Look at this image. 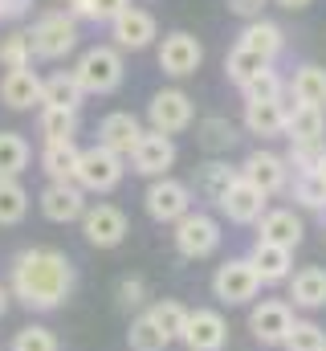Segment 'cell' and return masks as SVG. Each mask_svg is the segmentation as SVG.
<instances>
[{
	"label": "cell",
	"instance_id": "39",
	"mask_svg": "<svg viewBox=\"0 0 326 351\" xmlns=\"http://www.w3.org/2000/svg\"><path fill=\"white\" fill-rule=\"evenodd\" d=\"M294 204L326 213V180L318 172H294Z\"/></svg>",
	"mask_w": 326,
	"mask_h": 351
},
{
	"label": "cell",
	"instance_id": "3",
	"mask_svg": "<svg viewBox=\"0 0 326 351\" xmlns=\"http://www.w3.org/2000/svg\"><path fill=\"white\" fill-rule=\"evenodd\" d=\"M221 221L212 217V213H204V208H192L188 217H179L175 225H171V245H175V254L179 258H188V262H204V258H212L216 250H221Z\"/></svg>",
	"mask_w": 326,
	"mask_h": 351
},
{
	"label": "cell",
	"instance_id": "31",
	"mask_svg": "<svg viewBox=\"0 0 326 351\" xmlns=\"http://www.w3.org/2000/svg\"><path fill=\"white\" fill-rule=\"evenodd\" d=\"M29 160H33V147L21 131H0V180H16L29 168Z\"/></svg>",
	"mask_w": 326,
	"mask_h": 351
},
{
	"label": "cell",
	"instance_id": "35",
	"mask_svg": "<svg viewBox=\"0 0 326 351\" xmlns=\"http://www.w3.org/2000/svg\"><path fill=\"white\" fill-rule=\"evenodd\" d=\"M265 66H273V62L257 58V53H253V49H244V45H233V49H229V58H225V78L241 90L244 82H249V78H257Z\"/></svg>",
	"mask_w": 326,
	"mask_h": 351
},
{
	"label": "cell",
	"instance_id": "49",
	"mask_svg": "<svg viewBox=\"0 0 326 351\" xmlns=\"http://www.w3.org/2000/svg\"><path fill=\"white\" fill-rule=\"evenodd\" d=\"M314 172H318V176H323V180H326V156H323V160H318V168H314Z\"/></svg>",
	"mask_w": 326,
	"mask_h": 351
},
{
	"label": "cell",
	"instance_id": "28",
	"mask_svg": "<svg viewBox=\"0 0 326 351\" xmlns=\"http://www.w3.org/2000/svg\"><path fill=\"white\" fill-rule=\"evenodd\" d=\"M78 156H82V147L74 139H66V143H45V147H41V172L49 176V184H70L74 172H78Z\"/></svg>",
	"mask_w": 326,
	"mask_h": 351
},
{
	"label": "cell",
	"instance_id": "13",
	"mask_svg": "<svg viewBox=\"0 0 326 351\" xmlns=\"http://www.w3.org/2000/svg\"><path fill=\"white\" fill-rule=\"evenodd\" d=\"M110 37H114V49L139 53V49H147V45L160 37V21H155L147 8L131 4V8H123V12L110 21Z\"/></svg>",
	"mask_w": 326,
	"mask_h": 351
},
{
	"label": "cell",
	"instance_id": "37",
	"mask_svg": "<svg viewBox=\"0 0 326 351\" xmlns=\"http://www.w3.org/2000/svg\"><path fill=\"white\" fill-rule=\"evenodd\" d=\"M0 70H33V45L25 29L0 37Z\"/></svg>",
	"mask_w": 326,
	"mask_h": 351
},
{
	"label": "cell",
	"instance_id": "47",
	"mask_svg": "<svg viewBox=\"0 0 326 351\" xmlns=\"http://www.w3.org/2000/svg\"><path fill=\"white\" fill-rule=\"evenodd\" d=\"M277 8H286V12H302V8H310L314 0H273Z\"/></svg>",
	"mask_w": 326,
	"mask_h": 351
},
{
	"label": "cell",
	"instance_id": "36",
	"mask_svg": "<svg viewBox=\"0 0 326 351\" xmlns=\"http://www.w3.org/2000/svg\"><path fill=\"white\" fill-rule=\"evenodd\" d=\"M29 217V192L21 180H0V229L21 225Z\"/></svg>",
	"mask_w": 326,
	"mask_h": 351
},
{
	"label": "cell",
	"instance_id": "44",
	"mask_svg": "<svg viewBox=\"0 0 326 351\" xmlns=\"http://www.w3.org/2000/svg\"><path fill=\"white\" fill-rule=\"evenodd\" d=\"M118 306L123 311H143L147 306V282L139 274H131V278L118 282Z\"/></svg>",
	"mask_w": 326,
	"mask_h": 351
},
{
	"label": "cell",
	"instance_id": "17",
	"mask_svg": "<svg viewBox=\"0 0 326 351\" xmlns=\"http://www.w3.org/2000/svg\"><path fill=\"white\" fill-rule=\"evenodd\" d=\"M86 192H82L78 184L70 180V184H45L41 188V213H45V221H53V225H74L86 217Z\"/></svg>",
	"mask_w": 326,
	"mask_h": 351
},
{
	"label": "cell",
	"instance_id": "34",
	"mask_svg": "<svg viewBox=\"0 0 326 351\" xmlns=\"http://www.w3.org/2000/svg\"><path fill=\"white\" fill-rule=\"evenodd\" d=\"M147 315L160 323L163 335H167L171 343H179V339H184V327H188V306H184L179 298H155V302L147 306Z\"/></svg>",
	"mask_w": 326,
	"mask_h": 351
},
{
	"label": "cell",
	"instance_id": "23",
	"mask_svg": "<svg viewBox=\"0 0 326 351\" xmlns=\"http://www.w3.org/2000/svg\"><path fill=\"white\" fill-rule=\"evenodd\" d=\"M237 180H241V168H233V164H225V160H208V164H200L196 176H192V196H204V200L221 204V196H225Z\"/></svg>",
	"mask_w": 326,
	"mask_h": 351
},
{
	"label": "cell",
	"instance_id": "46",
	"mask_svg": "<svg viewBox=\"0 0 326 351\" xmlns=\"http://www.w3.org/2000/svg\"><path fill=\"white\" fill-rule=\"evenodd\" d=\"M33 8V0H0V21H21Z\"/></svg>",
	"mask_w": 326,
	"mask_h": 351
},
{
	"label": "cell",
	"instance_id": "7",
	"mask_svg": "<svg viewBox=\"0 0 326 351\" xmlns=\"http://www.w3.org/2000/svg\"><path fill=\"white\" fill-rule=\"evenodd\" d=\"M192 184H184V180H175V176H160V180H151L147 184V192H143V208H147V217L151 221H160V225H175L179 217H188L192 213Z\"/></svg>",
	"mask_w": 326,
	"mask_h": 351
},
{
	"label": "cell",
	"instance_id": "2",
	"mask_svg": "<svg viewBox=\"0 0 326 351\" xmlns=\"http://www.w3.org/2000/svg\"><path fill=\"white\" fill-rule=\"evenodd\" d=\"M25 33H29L33 58H41V62H62V58H70L78 49V21L70 12H62V8L41 12L33 21V29H25Z\"/></svg>",
	"mask_w": 326,
	"mask_h": 351
},
{
	"label": "cell",
	"instance_id": "12",
	"mask_svg": "<svg viewBox=\"0 0 326 351\" xmlns=\"http://www.w3.org/2000/svg\"><path fill=\"white\" fill-rule=\"evenodd\" d=\"M179 343L188 351H225L229 348V319L216 306H196V311H188V327H184Z\"/></svg>",
	"mask_w": 326,
	"mask_h": 351
},
{
	"label": "cell",
	"instance_id": "32",
	"mask_svg": "<svg viewBox=\"0 0 326 351\" xmlns=\"http://www.w3.org/2000/svg\"><path fill=\"white\" fill-rule=\"evenodd\" d=\"M196 139H200V147H204V152L221 156V152L237 147V139H241V135H237V123H229L225 114H212V119H200Z\"/></svg>",
	"mask_w": 326,
	"mask_h": 351
},
{
	"label": "cell",
	"instance_id": "1",
	"mask_svg": "<svg viewBox=\"0 0 326 351\" xmlns=\"http://www.w3.org/2000/svg\"><path fill=\"white\" fill-rule=\"evenodd\" d=\"M78 286V269L70 262V254L53 250V245H29L12 258L8 269V290H12V302L37 311V315H49L58 306L70 302Z\"/></svg>",
	"mask_w": 326,
	"mask_h": 351
},
{
	"label": "cell",
	"instance_id": "11",
	"mask_svg": "<svg viewBox=\"0 0 326 351\" xmlns=\"http://www.w3.org/2000/svg\"><path fill=\"white\" fill-rule=\"evenodd\" d=\"M290 164H286V156H277V152H249L241 164V180L244 184H253L261 196H281L286 188H290Z\"/></svg>",
	"mask_w": 326,
	"mask_h": 351
},
{
	"label": "cell",
	"instance_id": "6",
	"mask_svg": "<svg viewBox=\"0 0 326 351\" xmlns=\"http://www.w3.org/2000/svg\"><path fill=\"white\" fill-rule=\"evenodd\" d=\"M123 176H127V160L123 156H114V152H106V147H82L78 156V172H74V184H78L82 192H98V196H106V192H114L118 184H123Z\"/></svg>",
	"mask_w": 326,
	"mask_h": 351
},
{
	"label": "cell",
	"instance_id": "38",
	"mask_svg": "<svg viewBox=\"0 0 326 351\" xmlns=\"http://www.w3.org/2000/svg\"><path fill=\"white\" fill-rule=\"evenodd\" d=\"M241 94H244V102H277V98H286V78L273 66H265L257 78L244 82Z\"/></svg>",
	"mask_w": 326,
	"mask_h": 351
},
{
	"label": "cell",
	"instance_id": "14",
	"mask_svg": "<svg viewBox=\"0 0 326 351\" xmlns=\"http://www.w3.org/2000/svg\"><path fill=\"white\" fill-rule=\"evenodd\" d=\"M200 66H204V45H200L192 33L175 29V33H167L160 41V70L167 78H188V74H196Z\"/></svg>",
	"mask_w": 326,
	"mask_h": 351
},
{
	"label": "cell",
	"instance_id": "42",
	"mask_svg": "<svg viewBox=\"0 0 326 351\" xmlns=\"http://www.w3.org/2000/svg\"><path fill=\"white\" fill-rule=\"evenodd\" d=\"M123 8H131V0H70V16L74 21H114Z\"/></svg>",
	"mask_w": 326,
	"mask_h": 351
},
{
	"label": "cell",
	"instance_id": "33",
	"mask_svg": "<svg viewBox=\"0 0 326 351\" xmlns=\"http://www.w3.org/2000/svg\"><path fill=\"white\" fill-rule=\"evenodd\" d=\"M127 348H131V351H167V348H171V339L163 335V327L151 319V315H147V311H139V315L131 319Z\"/></svg>",
	"mask_w": 326,
	"mask_h": 351
},
{
	"label": "cell",
	"instance_id": "25",
	"mask_svg": "<svg viewBox=\"0 0 326 351\" xmlns=\"http://www.w3.org/2000/svg\"><path fill=\"white\" fill-rule=\"evenodd\" d=\"M286 139L290 143H326V110L294 102L286 110Z\"/></svg>",
	"mask_w": 326,
	"mask_h": 351
},
{
	"label": "cell",
	"instance_id": "21",
	"mask_svg": "<svg viewBox=\"0 0 326 351\" xmlns=\"http://www.w3.org/2000/svg\"><path fill=\"white\" fill-rule=\"evenodd\" d=\"M244 258L257 269L261 286H281L294 274V250H281V245H269V241H253V250Z\"/></svg>",
	"mask_w": 326,
	"mask_h": 351
},
{
	"label": "cell",
	"instance_id": "26",
	"mask_svg": "<svg viewBox=\"0 0 326 351\" xmlns=\"http://www.w3.org/2000/svg\"><path fill=\"white\" fill-rule=\"evenodd\" d=\"M244 49H253L257 58H265V62H273L281 49H286V33H281V25H273V21H265V16H257V21H249L241 29V41Z\"/></svg>",
	"mask_w": 326,
	"mask_h": 351
},
{
	"label": "cell",
	"instance_id": "9",
	"mask_svg": "<svg viewBox=\"0 0 326 351\" xmlns=\"http://www.w3.org/2000/svg\"><path fill=\"white\" fill-rule=\"evenodd\" d=\"M192 119H196V102H192L179 86L155 90L151 102H147V123H151V131H160V135H179V131H188Z\"/></svg>",
	"mask_w": 326,
	"mask_h": 351
},
{
	"label": "cell",
	"instance_id": "27",
	"mask_svg": "<svg viewBox=\"0 0 326 351\" xmlns=\"http://www.w3.org/2000/svg\"><path fill=\"white\" fill-rule=\"evenodd\" d=\"M286 94H294V102H306V106H318L326 110V70L306 62L294 70V78L286 82Z\"/></svg>",
	"mask_w": 326,
	"mask_h": 351
},
{
	"label": "cell",
	"instance_id": "5",
	"mask_svg": "<svg viewBox=\"0 0 326 351\" xmlns=\"http://www.w3.org/2000/svg\"><path fill=\"white\" fill-rule=\"evenodd\" d=\"M261 294V278L249 258H229L212 269V298L221 306H253Z\"/></svg>",
	"mask_w": 326,
	"mask_h": 351
},
{
	"label": "cell",
	"instance_id": "40",
	"mask_svg": "<svg viewBox=\"0 0 326 351\" xmlns=\"http://www.w3.org/2000/svg\"><path fill=\"white\" fill-rule=\"evenodd\" d=\"M8 351H62V343H58L53 327H45V323H29V327H21V331L12 335Z\"/></svg>",
	"mask_w": 326,
	"mask_h": 351
},
{
	"label": "cell",
	"instance_id": "15",
	"mask_svg": "<svg viewBox=\"0 0 326 351\" xmlns=\"http://www.w3.org/2000/svg\"><path fill=\"white\" fill-rule=\"evenodd\" d=\"M175 139L171 135H160V131H143V139H139V147L131 152V172L147 176V180H160L175 168Z\"/></svg>",
	"mask_w": 326,
	"mask_h": 351
},
{
	"label": "cell",
	"instance_id": "29",
	"mask_svg": "<svg viewBox=\"0 0 326 351\" xmlns=\"http://www.w3.org/2000/svg\"><path fill=\"white\" fill-rule=\"evenodd\" d=\"M86 90L78 86L74 70H58L49 78H41V106H62V110H82Z\"/></svg>",
	"mask_w": 326,
	"mask_h": 351
},
{
	"label": "cell",
	"instance_id": "10",
	"mask_svg": "<svg viewBox=\"0 0 326 351\" xmlns=\"http://www.w3.org/2000/svg\"><path fill=\"white\" fill-rule=\"evenodd\" d=\"M78 225H82V237H86L94 250H114V245H123V241H127V233H131L127 213H123L118 204H106V200L90 204Z\"/></svg>",
	"mask_w": 326,
	"mask_h": 351
},
{
	"label": "cell",
	"instance_id": "22",
	"mask_svg": "<svg viewBox=\"0 0 326 351\" xmlns=\"http://www.w3.org/2000/svg\"><path fill=\"white\" fill-rule=\"evenodd\" d=\"M0 102L8 110L41 106V78H37V70H4L0 74Z\"/></svg>",
	"mask_w": 326,
	"mask_h": 351
},
{
	"label": "cell",
	"instance_id": "41",
	"mask_svg": "<svg viewBox=\"0 0 326 351\" xmlns=\"http://www.w3.org/2000/svg\"><path fill=\"white\" fill-rule=\"evenodd\" d=\"M286 351H326V331L314 319H294L290 335H286Z\"/></svg>",
	"mask_w": 326,
	"mask_h": 351
},
{
	"label": "cell",
	"instance_id": "8",
	"mask_svg": "<svg viewBox=\"0 0 326 351\" xmlns=\"http://www.w3.org/2000/svg\"><path fill=\"white\" fill-rule=\"evenodd\" d=\"M294 306L286 298H257L249 306V335L261 343V348H281L290 327H294Z\"/></svg>",
	"mask_w": 326,
	"mask_h": 351
},
{
	"label": "cell",
	"instance_id": "24",
	"mask_svg": "<svg viewBox=\"0 0 326 351\" xmlns=\"http://www.w3.org/2000/svg\"><path fill=\"white\" fill-rule=\"evenodd\" d=\"M286 98H277V102H244V131L249 135H257V139H273V135H286Z\"/></svg>",
	"mask_w": 326,
	"mask_h": 351
},
{
	"label": "cell",
	"instance_id": "16",
	"mask_svg": "<svg viewBox=\"0 0 326 351\" xmlns=\"http://www.w3.org/2000/svg\"><path fill=\"white\" fill-rule=\"evenodd\" d=\"M139 139H143V123L131 110H110L98 123V147H106V152H114L123 160H131V152L139 147Z\"/></svg>",
	"mask_w": 326,
	"mask_h": 351
},
{
	"label": "cell",
	"instance_id": "48",
	"mask_svg": "<svg viewBox=\"0 0 326 351\" xmlns=\"http://www.w3.org/2000/svg\"><path fill=\"white\" fill-rule=\"evenodd\" d=\"M8 306H12V290H8V282H0V319L8 315Z\"/></svg>",
	"mask_w": 326,
	"mask_h": 351
},
{
	"label": "cell",
	"instance_id": "43",
	"mask_svg": "<svg viewBox=\"0 0 326 351\" xmlns=\"http://www.w3.org/2000/svg\"><path fill=\"white\" fill-rule=\"evenodd\" d=\"M323 156H326V143H290L286 164H290V168H298V172H314Z\"/></svg>",
	"mask_w": 326,
	"mask_h": 351
},
{
	"label": "cell",
	"instance_id": "19",
	"mask_svg": "<svg viewBox=\"0 0 326 351\" xmlns=\"http://www.w3.org/2000/svg\"><path fill=\"white\" fill-rule=\"evenodd\" d=\"M306 237V225L294 208H265V217L257 221V241L281 245V250H298Z\"/></svg>",
	"mask_w": 326,
	"mask_h": 351
},
{
	"label": "cell",
	"instance_id": "4",
	"mask_svg": "<svg viewBox=\"0 0 326 351\" xmlns=\"http://www.w3.org/2000/svg\"><path fill=\"white\" fill-rule=\"evenodd\" d=\"M74 78L86 94H114L127 78V62H123V49L114 45H94L86 49L78 62H74Z\"/></svg>",
	"mask_w": 326,
	"mask_h": 351
},
{
	"label": "cell",
	"instance_id": "18",
	"mask_svg": "<svg viewBox=\"0 0 326 351\" xmlns=\"http://www.w3.org/2000/svg\"><path fill=\"white\" fill-rule=\"evenodd\" d=\"M290 294H286V302L294 306V311H326V269L323 265H302V269H294L290 274Z\"/></svg>",
	"mask_w": 326,
	"mask_h": 351
},
{
	"label": "cell",
	"instance_id": "30",
	"mask_svg": "<svg viewBox=\"0 0 326 351\" xmlns=\"http://www.w3.org/2000/svg\"><path fill=\"white\" fill-rule=\"evenodd\" d=\"M82 127V114L78 110H62V106H41L37 114V131L45 135V143H66L74 139Z\"/></svg>",
	"mask_w": 326,
	"mask_h": 351
},
{
	"label": "cell",
	"instance_id": "45",
	"mask_svg": "<svg viewBox=\"0 0 326 351\" xmlns=\"http://www.w3.org/2000/svg\"><path fill=\"white\" fill-rule=\"evenodd\" d=\"M225 4H229V12H233V16H241L244 25H249V21H257V16L265 12V4H269V0H225Z\"/></svg>",
	"mask_w": 326,
	"mask_h": 351
},
{
	"label": "cell",
	"instance_id": "20",
	"mask_svg": "<svg viewBox=\"0 0 326 351\" xmlns=\"http://www.w3.org/2000/svg\"><path fill=\"white\" fill-rule=\"evenodd\" d=\"M221 217H229L233 225H257L261 217H265V208H269V196H261L253 184H244V180H237L225 196H221Z\"/></svg>",
	"mask_w": 326,
	"mask_h": 351
}]
</instances>
